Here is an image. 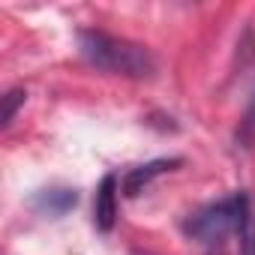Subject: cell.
<instances>
[{
    "mask_svg": "<svg viewBox=\"0 0 255 255\" xmlns=\"http://www.w3.org/2000/svg\"><path fill=\"white\" fill-rule=\"evenodd\" d=\"M24 99H27V93L21 90V87H12L6 96H3V126H9L12 123V117H15V111H18V105H24Z\"/></svg>",
    "mask_w": 255,
    "mask_h": 255,
    "instance_id": "6",
    "label": "cell"
},
{
    "mask_svg": "<svg viewBox=\"0 0 255 255\" xmlns=\"http://www.w3.org/2000/svg\"><path fill=\"white\" fill-rule=\"evenodd\" d=\"M240 255H255V213L246 219L243 231H240Z\"/></svg>",
    "mask_w": 255,
    "mask_h": 255,
    "instance_id": "7",
    "label": "cell"
},
{
    "mask_svg": "<svg viewBox=\"0 0 255 255\" xmlns=\"http://www.w3.org/2000/svg\"><path fill=\"white\" fill-rule=\"evenodd\" d=\"M30 204L42 216H63L78 204V192L69 186H48V189H39Z\"/></svg>",
    "mask_w": 255,
    "mask_h": 255,
    "instance_id": "5",
    "label": "cell"
},
{
    "mask_svg": "<svg viewBox=\"0 0 255 255\" xmlns=\"http://www.w3.org/2000/svg\"><path fill=\"white\" fill-rule=\"evenodd\" d=\"M78 48L84 54L87 63H93L96 69H105L111 75H123V78H150L156 72V60L153 54L126 36H114L96 27H87L78 33Z\"/></svg>",
    "mask_w": 255,
    "mask_h": 255,
    "instance_id": "1",
    "label": "cell"
},
{
    "mask_svg": "<svg viewBox=\"0 0 255 255\" xmlns=\"http://www.w3.org/2000/svg\"><path fill=\"white\" fill-rule=\"evenodd\" d=\"M117 195H120L117 174H105L96 186V195H93V225L99 231L114 228V222H117Z\"/></svg>",
    "mask_w": 255,
    "mask_h": 255,
    "instance_id": "3",
    "label": "cell"
},
{
    "mask_svg": "<svg viewBox=\"0 0 255 255\" xmlns=\"http://www.w3.org/2000/svg\"><path fill=\"white\" fill-rule=\"evenodd\" d=\"M249 126H255V102H252V111H249Z\"/></svg>",
    "mask_w": 255,
    "mask_h": 255,
    "instance_id": "8",
    "label": "cell"
},
{
    "mask_svg": "<svg viewBox=\"0 0 255 255\" xmlns=\"http://www.w3.org/2000/svg\"><path fill=\"white\" fill-rule=\"evenodd\" d=\"M177 165H180V159L171 156V159H150V162H144V165L129 168V171L123 174V195H129V198L141 195V192L150 186L153 177H159V174H165V171H174Z\"/></svg>",
    "mask_w": 255,
    "mask_h": 255,
    "instance_id": "4",
    "label": "cell"
},
{
    "mask_svg": "<svg viewBox=\"0 0 255 255\" xmlns=\"http://www.w3.org/2000/svg\"><path fill=\"white\" fill-rule=\"evenodd\" d=\"M252 216V204L246 192H231L225 198L207 201L201 207H195L192 213L183 216V234L195 243H204L210 249H216L222 240L228 237H240L246 219Z\"/></svg>",
    "mask_w": 255,
    "mask_h": 255,
    "instance_id": "2",
    "label": "cell"
},
{
    "mask_svg": "<svg viewBox=\"0 0 255 255\" xmlns=\"http://www.w3.org/2000/svg\"><path fill=\"white\" fill-rule=\"evenodd\" d=\"M207 255H225V252H222V249H210Z\"/></svg>",
    "mask_w": 255,
    "mask_h": 255,
    "instance_id": "9",
    "label": "cell"
}]
</instances>
